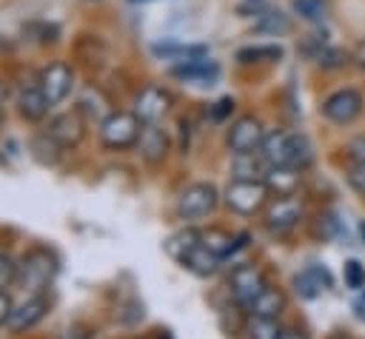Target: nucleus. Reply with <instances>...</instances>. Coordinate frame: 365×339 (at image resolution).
Here are the masks:
<instances>
[{"label": "nucleus", "instance_id": "1", "mask_svg": "<svg viewBox=\"0 0 365 339\" xmlns=\"http://www.w3.org/2000/svg\"><path fill=\"white\" fill-rule=\"evenodd\" d=\"M140 131H143L140 117L128 111H114L100 122V140L106 148H128L137 142Z\"/></svg>", "mask_w": 365, "mask_h": 339}, {"label": "nucleus", "instance_id": "2", "mask_svg": "<svg viewBox=\"0 0 365 339\" xmlns=\"http://www.w3.org/2000/svg\"><path fill=\"white\" fill-rule=\"evenodd\" d=\"M268 185L262 179H234L228 188H225V202L231 211L248 217V214H257L262 205H265V197H268Z\"/></svg>", "mask_w": 365, "mask_h": 339}, {"label": "nucleus", "instance_id": "3", "mask_svg": "<svg viewBox=\"0 0 365 339\" xmlns=\"http://www.w3.org/2000/svg\"><path fill=\"white\" fill-rule=\"evenodd\" d=\"M362 114V94L356 88H336L322 100V117L336 125H351Z\"/></svg>", "mask_w": 365, "mask_h": 339}, {"label": "nucleus", "instance_id": "4", "mask_svg": "<svg viewBox=\"0 0 365 339\" xmlns=\"http://www.w3.org/2000/svg\"><path fill=\"white\" fill-rule=\"evenodd\" d=\"M214 205H217V188L208 182L188 185L177 199V211L182 219H202L214 211Z\"/></svg>", "mask_w": 365, "mask_h": 339}, {"label": "nucleus", "instance_id": "5", "mask_svg": "<svg viewBox=\"0 0 365 339\" xmlns=\"http://www.w3.org/2000/svg\"><path fill=\"white\" fill-rule=\"evenodd\" d=\"M265 279L257 265H237L231 271V293L242 308H251V302L262 293Z\"/></svg>", "mask_w": 365, "mask_h": 339}, {"label": "nucleus", "instance_id": "6", "mask_svg": "<svg viewBox=\"0 0 365 339\" xmlns=\"http://www.w3.org/2000/svg\"><path fill=\"white\" fill-rule=\"evenodd\" d=\"M262 137H265V131L257 117H240L228 128V148H231V154H251V151H259Z\"/></svg>", "mask_w": 365, "mask_h": 339}, {"label": "nucleus", "instance_id": "7", "mask_svg": "<svg viewBox=\"0 0 365 339\" xmlns=\"http://www.w3.org/2000/svg\"><path fill=\"white\" fill-rule=\"evenodd\" d=\"M20 282L29 291H40L51 276H54V259L46 251H31L20 265H17Z\"/></svg>", "mask_w": 365, "mask_h": 339}, {"label": "nucleus", "instance_id": "8", "mask_svg": "<svg viewBox=\"0 0 365 339\" xmlns=\"http://www.w3.org/2000/svg\"><path fill=\"white\" fill-rule=\"evenodd\" d=\"M71 83H74V74H71V68L66 63H51L40 74V88H43V94H46V100L51 105H57V103H63L68 97Z\"/></svg>", "mask_w": 365, "mask_h": 339}, {"label": "nucleus", "instance_id": "9", "mask_svg": "<svg viewBox=\"0 0 365 339\" xmlns=\"http://www.w3.org/2000/svg\"><path fill=\"white\" fill-rule=\"evenodd\" d=\"M171 105V94L160 85H145L137 97V108L134 114L140 117V122H157Z\"/></svg>", "mask_w": 365, "mask_h": 339}, {"label": "nucleus", "instance_id": "10", "mask_svg": "<svg viewBox=\"0 0 365 339\" xmlns=\"http://www.w3.org/2000/svg\"><path fill=\"white\" fill-rule=\"evenodd\" d=\"M299 217H302L299 199H294V197H277V199L271 202L268 214H265V225L279 234V231L294 228V225L299 222Z\"/></svg>", "mask_w": 365, "mask_h": 339}, {"label": "nucleus", "instance_id": "11", "mask_svg": "<svg viewBox=\"0 0 365 339\" xmlns=\"http://www.w3.org/2000/svg\"><path fill=\"white\" fill-rule=\"evenodd\" d=\"M137 145H140V157L154 165L168 154V134L157 122H145L137 137Z\"/></svg>", "mask_w": 365, "mask_h": 339}, {"label": "nucleus", "instance_id": "12", "mask_svg": "<svg viewBox=\"0 0 365 339\" xmlns=\"http://www.w3.org/2000/svg\"><path fill=\"white\" fill-rule=\"evenodd\" d=\"M46 134L51 140H57L60 145H77L83 140V120H80V114L66 111V114H60V117H54L48 122V131Z\"/></svg>", "mask_w": 365, "mask_h": 339}, {"label": "nucleus", "instance_id": "13", "mask_svg": "<svg viewBox=\"0 0 365 339\" xmlns=\"http://www.w3.org/2000/svg\"><path fill=\"white\" fill-rule=\"evenodd\" d=\"M299 177H302V171H297L291 165H268L262 182L277 197H294V191L299 188Z\"/></svg>", "mask_w": 365, "mask_h": 339}, {"label": "nucleus", "instance_id": "14", "mask_svg": "<svg viewBox=\"0 0 365 339\" xmlns=\"http://www.w3.org/2000/svg\"><path fill=\"white\" fill-rule=\"evenodd\" d=\"M288 151H291V134L285 131H268L259 142V157L268 165H288Z\"/></svg>", "mask_w": 365, "mask_h": 339}, {"label": "nucleus", "instance_id": "15", "mask_svg": "<svg viewBox=\"0 0 365 339\" xmlns=\"http://www.w3.org/2000/svg\"><path fill=\"white\" fill-rule=\"evenodd\" d=\"M43 313H46V299H43V296H31V299H26L23 305L11 308V316H9L6 325H9V330L20 333V330L31 328Z\"/></svg>", "mask_w": 365, "mask_h": 339}, {"label": "nucleus", "instance_id": "16", "mask_svg": "<svg viewBox=\"0 0 365 339\" xmlns=\"http://www.w3.org/2000/svg\"><path fill=\"white\" fill-rule=\"evenodd\" d=\"M171 74L180 77V80L211 83V80L220 74V68H217V63H211V60H205V57H191V60H182L180 66H174Z\"/></svg>", "mask_w": 365, "mask_h": 339}, {"label": "nucleus", "instance_id": "17", "mask_svg": "<svg viewBox=\"0 0 365 339\" xmlns=\"http://www.w3.org/2000/svg\"><path fill=\"white\" fill-rule=\"evenodd\" d=\"M17 105H20V114L26 120H43L48 114V108H51V103L46 100L40 85H23L20 97H17Z\"/></svg>", "mask_w": 365, "mask_h": 339}, {"label": "nucleus", "instance_id": "18", "mask_svg": "<svg viewBox=\"0 0 365 339\" xmlns=\"http://www.w3.org/2000/svg\"><path fill=\"white\" fill-rule=\"evenodd\" d=\"M328 282H331V276H328V271H325V268H319V265L305 268V271H302V273L294 279V285H297L299 296H305V299L319 296V293L328 288Z\"/></svg>", "mask_w": 365, "mask_h": 339}, {"label": "nucleus", "instance_id": "19", "mask_svg": "<svg viewBox=\"0 0 365 339\" xmlns=\"http://www.w3.org/2000/svg\"><path fill=\"white\" fill-rule=\"evenodd\" d=\"M200 242L211 251V254H217L220 259L222 256H228L234 248H240V245H245V236H231V234H225V231H220V228H211V231H200Z\"/></svg>", "mask_w": 365, "mask_h": 339}, {"label": "nucleus", "instance_id": "20", "mask_svg": "<svg viewBox=\"0 0 365 339\" xmlns=\"http://www.w3.org/2000/svg\"><path fill=\"white\" fill-rule=\"evenodd\" d=\"M182 265H185L191 273H197V276H211V273L220 268V256L211 254V251L200 242L194 251H188V256L182 259Z\"/></svg>", "mask_w": 365, "mask_h": 339}, {"label": "nucleus", "instance_id": "21", "mask_svg": "<svg viewBox=\"0 0 365 339\" xmlns=\"http://www.w3.org/2000/svg\"><path fill=\"white\" fill-rule=\"evenodd\" d=\"M282 305H285V299H282V293L277 291V288H262V293L251 302V313L254 316H262V319H277L279 316V311H282Z\"/></svg>", "mask_w": 365, "mask_h": 339}, {"label": "nucleus", "instance_id": "22", "mask_svg": "<svg viewBox=\"0 0 365 339\" xmlns=\"http://www.w3.org/2000/svg\"><path fill=\"white\" fill-rule=\"evenodd\" d=\"M197 245H200V231L185 228V231H180V234L168 236V242H165V254H168L171 259L182 262V259L188 256V251H194Z\"/></svg>", "mask_w": 365, "mask_h": 339}, {"label": "nucleus", "instance_id": "23", "mask_svg": "<svg viewBox=\"0 0 365 339\" xmlns=\"http://www.w3.org/2000/svg\"><path fill=\"white\" fill-rule=\"evenodd\" d=\"M314 162V148L308 142V137L302 134H291V151H288V165L297 171H305Z\"/></svg>", "mask_w": 365, "mask_h": 339}, {"label": "nucleus", "instance_id": "24", "mask_svg": "<svg viewBox=\"0 0 365 339\" xmlns=\"http://www.w3.org/2000/svg\"><path fill=\"white\" fill-rule=\"evenodd\" d=\"M234 157H237V162H234L237 179H262V177H265L268 168H262V165H268V162H265L262 157L254 160V151H251V154H234Z\"/></svg>", "mask_w": 365, "mask_h": 339}, {"label": "nucleus", "instance_id": "25", "mask_svg": "<svg viewBox=\"0 0 365 339\" xmlns=\"http://www.w3.org/2000/svg\"><path fill=\"white\" fill-rule=\"evenodd\" d=\"M294 11L308 23H322L328 17V0H294Z\"/></svg>", "mask_w": 365, "mask_h": 339}, {"label": "nucleus", "instance_id": "26", "mask_svg": "<svg viewBox=\"0 0 365 339\" xmlns=\"http://www.w3.org/2000/svg\"><path fill=\"white\" fill-rule=\"evenodd\" d=\"M279 57H282L279 46H248L237 51L240 63H259V60H279Z\"/></svg>", "mask_w": 365, "mask_h": 339}, {"label": "nucleus", "instance_id": "27", "mask_svg": "<svg viewBox=\"0 0 365 339\" xmlns=\"http://www.w3.org/2000/svg\"><path fill=\"white\" fill-rule=\"evenodd\" d=\"M257 31H271V34H285L291 31V20L282 14V11H268L259 23H257Z\"/></svg>", "mask_w": 365, "mask_h": 339}, {"label": "nucleus", "instance_id": "28", "mask_svg": "<svg viewBox=\"0 0 365 339\" xmlns=\"http://www.w3.org/2000/svg\"><path fill=\"white\" fill-rule=\"evenodd\" d=\"M248 333H251V339H277V336H279V325H277V319L254 316Z\"/></svg>", "mask_w": 365, "mask_h": 339}, {"label": "nucleus", "instance_id": "29", "mask_svg": "<svg viewBox=\"0 0 365 339\" xmlns=\"http://www.w3.org/2000/svg\"><path fill=\"white\" fill-rule=\"evenodd\" d=\"M345 285L351 291H362L365 288V268H362V262H356V259L345 262Z\"/></svg>", "mask_w": 365, "mask_h": 339}, {"label": "nucleus", "instance_id": "30", "mask_svg": "<svg viewBox=\"0 0 365 339\" xmlns=\"http://www.w3.org/2000/svg\"><path fill=\"white\" fill-rule=\"evenodd\" d=\"M345 179L359 197H365V162H351L345 171Z\"/></svg>", "mask_w": 365, "mask_h": 339}, {"label": "nucleus", "instance_id": "31", "mask_svg": "<svg viewBox=\"0 0 365 339\" xmlns=\"http://www.w3.org/2000/svg\"><path fill=\"white\" fill-rule=\"evenodd\" d=\"M317 60H319L322 68H339V66H345V51H339V48H322L317 54Z\"/></svg>", "mask_w": 365, "mask_h": 339}, {"label": "nucleus", "instance_id": "32", "mask_svg": "<svg viewBox=\"0 0 365 339\" xmlns=\"http://www.w3.org/2000/svg\"><path fill=\"white\" fill-rule=\"evenodd\" d=\"M14 276H17V265H14V259H11L9 254L0 251V288H6Z\"/></svg>", "mask_w": 365, "mask_h": 339}, {"label": "nucleus", "instance_id": "33", "mask_svg": "<svg viewBox=\"0 0 365 339\" xmlns=\"http://www.w3.org/2000/svg\"><path fill=\"white\" fill-rule=\"evenodd\" d=\"M345 151H348L351 162H365V134L351 137V140H348V145H345Z\"/></svg>", "mask_w": 365, "mask_h": 339}, {"label": "nucleus", "instance_id": "34", "mask_svg": "<svg viewBox=\"0 0 365 339\" xmlns=\"http://www.w3.org/2000/svg\"><path fill=\"white\" fill-rule=\"evenodd\" d=\"M231 111H234V100H231V97H225V100H220V103L214 105L211 117H214V120H222V117H225V114H231Z\"/></svg>", "mask_w": 365, "mask_h": 339}, {"label": "nucleus", "instance_id": "35", "mask_svg": "<svg viewBox=\"0 0 365 339\" xmlns=\"http://www.w3.org/2000/svg\"><path fill=\"white\" fill-rule=\"evenodd\" d=\"M11 308H14V305H11V299H9L6 293H0V325H3V322H9Z\"/></svg>", "mask_w": 365, "mask_h": 339}, {"label": "nucleus", "instance_id": "36", "mask_svg": "<svg viewBox=\"0 0 365 339\" xmlns=\"http://www.w3.org/2000/svg\"><path fill=\"white\" fill-rule=\"evenodd\" d=\"M60 339H88V333H86L83 328H66V330L60 333Z\"/></svg>", "mask_w": 365, "mask_h": 339}, {"label": "nucleus", "instance_id": "37", "mask_svg": "<svg viewBox=\"0 0 365 339\" xmlns=\"http://www.w3.org/2000/svg\"><path fill=\"white\" fill-rule=\"evenodd\" d=\"M277 339H308L302 330H297V328H279V336Z\"/></svg>", "mask_w": 365, "mask_h": 339}, {"label": "nucleus", "instance_id": "38", "mask_svg": "<svg viewBox=\"0 0 365 339\" xmlns=\"http://www.w3.org/2000/svg\"><path fill=\"white\" fill-rule=\"evenodd\" d=\"M354 60H356V66L365 71V37L356 43V51H354Z\"/></svg>", "mask_w": 365, "mask_h": 339}, {"label": "nucleus", "instance_id": "39", "mask_svg": "<svg viewBox=\"0 0 365 339\" xmlns=\"http://www.w3.org/2000/svg\"><path fill=\"white\" fill-rule=\"evenodd\" d=\"M354 308H356V316H359V319H365V293H362V299H356V305H354Z\"/></svg>", "mask_w": 365, "mask_h": 339}, {"label": "nucleus", "instance_id": "40", "mask_svg": "<svg viewBox=\"0 0 365 339\" xmlns=\"http://www.w3.org/2000/svg\"><path fill=\"white\" fill-rule=\"evenodd\" d=\"M359 234H362V239H365V222H359Z\"/></svg>", "mask_w": 365, "mask_h": 339}, {"label": "nucleus", "instance_id": "41", "mask_svg": "<svg viewBox=\"0 0 365 339\" xmlns=\"http://www.w3.org/2000/svg\"><path fill=\"white\" fill-rule=\"evenodd\" d=\"M336 339H342V336H336Z\"/></svg>", "mask_w": 365, "mask_h": 339}]
</instances>
